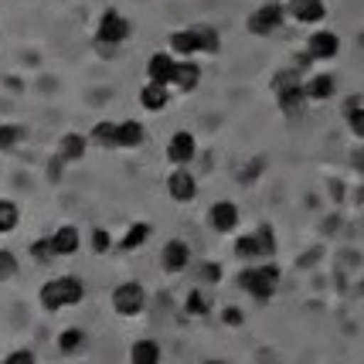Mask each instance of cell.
Listing matches in <instances>:
<instances>
[{"instance_id": "6da1fadb", "label": "cell", "mask_w": 364, "mask_h": 364, "mask_svg": "<svg viewBox=\"0 0 364 364\" xmlns=\"http://www.w3.org/2000/svg\"><path fill=\"white\" fill-rule=\"evenodd\" d=\"M82 300H85V283H82L79 276H51L38 289V303H41V310H48V314L79 306Z\"/></svg>"}, {"instance_id": "7a4b0ae2", "label": "cell", "mask_w": 364, "mask_h": 364, "mask_svg": "<svg viewBox=\"0 0 364 364\" xmlns=\"http://www.w3.org/2000/svg\"><path fill=\"white\" fill-rule=\"evenodd\" d=\"M238 286L255 296V300H269L279 286V266L276 262H262V266H245L242 276H238Z\"/></svg>"}, {"instance_id": "3957f363", "label": "cell", "mask_w": 364, "mask_h": 364, "mask_svg": "<svg viewBox=\"0 0 364 364\" xmlns=\"http://www.w3.org/2000/svg\"><path fill=\"white\" fill-rule=\"evenodd\" d=\"M109 303H112V310H116V317L133 320L146 310V289L136 279H127V283H119L109 293Z\"/></svg>"}, {"instance_id": "277c9868", "label": "cell", "mask_w": 364, "mask_h": 364, "mask_svg": "<svg viewBox=\"0 0 364 364\" xmlns=\"http://www.w3.org/2000/svg\"><path fill=\"white\" fill-rule=\"evenodd\" d=\"M272 85H276V95H279V109H283L286 116L303 112V106H306V92H303V82H300V75H296L293 68L279 72Z\"/></svg>"}, {"instance_id": "5b68a950", "label": "cell", "mask_w": 364, "mask_h": 364, "mask_svg": "<svg viewBox=\"0 0 364 364\" xmlns=\"http://www.w3.org/2000/svg\"><path fill=\"white\" fill-rule=\"evenodd\" d=\"M129 38V21L119 11H102L99 14V24H95V41L99 45H112V48H119L123 41Z\"/></svg>"}, {"instance_id": "8992f818", "label": "cell", "mask_w": 364, "mask_h": 364, "mask_svg": "<svg viewBox=\"0 0 364 364\" xmlns=\"http://www.w3.org/2000/svg\"><path fill=\"white\" fill-rule=\"evenodd\" d=\"M283 21H286V7L283 4H276V0H269V4H262L259 11L249 14V31H252L255 38H266V34L279 31Z\"/></svg>"}, {"instance_id": "52a82bcc", "label": "cell", "mask_w": 364, "mask_h": 364, "mask_svg": "<svg viewBox=\"0 0 364 364\" xmlns=\"http://www.w3.org/2000/svg\"><path fill=\"white\" fill-rule=\"evenodd\" d=\"M167 198L177 201V205H191L198 198V181L191 174L188 167H174L171 177H167Z\"/></svg>"}, {"instance_id": "ba28073f", "label": "cell", "mask_w": 364, "mask_h": 364, "mask_svg": "<svg viewBox=\"0 0 364 364\" xmlns=\"http://www.w3.org/2000/svg\"><path fill=\"white\" fill-rule=\"evenodd\" d=\"M238 222H242V211H238L235 201H215V205L208 208V225H211L218 235L235 232Z\"/></svg>"}, {"instance_id": "9c48e42d", "label": "cell", "mask_w": 364, "mask_h": 364, "mask_svg": "<svg viewBox=\"0 0 364 364\" xmlns=\"http://www.w3.org/2000/svg\"><path fill=\"white\" fill-rule=\"evenodd\" d=\"M160 266H164V272H171V276L184 272L191 266V245L184 238H171V242L160 249Z\"/></svg>"}, {"instance_id": "30bf717a", "label": "cell", "mask_w": 364, "mask_h": 364, "mask_svg": "<svg viewBox=\"0 0 364 364\" xmlns=\"http://www.w3.org/2000/svg\"><path fill=\"white\" fill-rule=\"evenodd\" d=\"M198 154V140L191 136L188 129H177L171 133V140H167V160L174 164V167H188L191 160Z\"/></svg>"}, {"instance_id": "8fae6325", "label": "cell", "mask_w": 364, "mask_h": 364, "mask_svg": "<svg viewBox=\"0 0 364 364\" xmlns=\"http://www.w3.org/2000/svg\"><path fill=\"white\" fill-rule=\"evenodd\" d=\"M306 55H310L314 62H331V58L341 55V38L333 31H314L310 41H306Z\"/></svg>"}, {"instance_id": "7c38bea8", "label": "cell", "mask_w": 364, "mask_h": 364, "mask_svg": "<svg viewBox=\"0 0 364 364\" xmlns=\"http://www.w3.org/2000/svg\"><path fill=\"white\" fill-rule=\"evenodd\" d=\"M286 14L300 24H320L327 17V4L323 0H286Z\"/></svg>"}, {"instance_id": "4fadbf2b", "label": "cell", "mask_w": 364, "mask_h": 364, "mask_svg": "<svg viewBox=\"0 0 364 364\" xmlns=\"http://www.w3.org/2000/svg\"><path fill=\"white\" fill-rule=\"evenodd\" d=\"M48 238H51V245H55V255H58V259H72V255L82 249V232L75 228V225H58Z\"/></svg>"}, {"instance_id": "5bb4252c", "label": "cell", "mask_w": 364, "mask_h": 364, "mask_svg": "<svg viewBox=\"0 0 364 364\" xmlns=\"http://www.w3.org/2000/svg\"><path fill=\"white\" fill-rule=\"evenodd\" d=\"M174 65H177V58L171 51H154L150 62H146V82L171 85V79H174Z\"/></svg>"}, {"instance_id": "9a60e30c", "label": "cell", "mask_w": 364, "mask_h": 364, "mask_svg": "<svg viewBox=\"0 0 364 364\" xmlns=\"http://www.w3.org/2000/svg\"><path fill=\"white\" fill-rule=\"evenodd\" d=\"M85 150H89V136H82L75 129H68L58 136V150H55V157H62L65 164H75V160L85 157Z\"/></svg>"}, {"instance_id": "2e32d148", "label": "cell", "mask_w": 364, "mask_h": 364, "mask_svg": "<svg viewBox=\"0 0 364 364\" xmlns=\"http://www.w3.org/2000/svg\"><path fill=\"white\" fill-rule=\"evenodd\" d=\"M171 55H174V58L201 55V38H198V28H181V31L171 34Z\"/></svg>"}, {"instance_id": "e0dca14e", "label": "cell", "mask_w": 364, "mask_h": 364, "mask_svg": "<svg viewBox=\"0 0 364 364\" xmlns=\"http://www.w3.org/2000/svg\"><path fill=\"white\" fill-rule=\"evenodd\" d=\"M198 82H201V65L191 62V58H177L171 85H177L181 92H194V89H198Z\"/></svg>"}, {"instance_id": "ac0fdd59", "label": "cell", "mask_w": 364, "mask_h": 364, "mask_svg": "<svg viewBox=\"0 0 364 364\" xmlns=\"http://www.w3.org/2000/svg\"><path fill=\"white\" fill-rule=\"evenodd\" d=\"M146 143V127L136 119H123L116 129V150H136Z\"/></svg>"}, {"instance_id": "d6986e66", "label": "cell", "mask_w": 364, "mask_h": 364, "mask_svg": "<svg viewBox=\"0 0 364 364\" xmlns=\"http://www.w3.org/2000/svg\"><path fill=\"white\" fill-rule=\"evenodd\" d=\"M171 102V85H160V82H146L140 89V106L146 112H164Z\"/></svg>"}, {"instance_id": "ffe728a7", "label": "cell", "mask_w": 364, "mask_h": 364, "mask_svg": "<svg viewBox=\"0 0 364 364\" xmlns=\"http://www.w3.org/2000/svg\"><path fill=\"white\" fill-rule=\"evenodd\" d=\"M160 361H164V348H160L154 337L133 341V348H129V364H160Z\"/></svg>"}, {"instance_id": "44dd1931", "label": "cell", "mask_w": 364, "mask_h": 364, "mask_svg": "<svg viewBox=\"0 0 364 364\" xmlns=\"http://www.w3.org/2000/svg\"><path fill=\"white\" fill-rule=\"evenodd\" d=\"M55 344H58V354H65V358H75V354H82V350H85L89 337H85V331H82V327H65V331L55 337Z\"/></svg>"}, {"instance_id": "7402d4cb", "label": "cell", "mask_w": 364, "mask_h": 364, "mask_svg": "<svg viewBox=\"0 0 364 364\" xmlns=\"http://www.w3.org/2000/svg\"><path fill=\"white\" fill-rule=\"evenodd\" d=\"M303 92H306V102H327L337 92V82L331 75H314V79L303 82Z\"/></svg>"}, {"instance_id": "603a6c76", "label": "cell", "mask_w": 364, "mask_h": 364, "mask_svg": "<svg viewBox=\"0 0 364 364\" xmlns=\"http://www.w3.org/2000/svg\"><path fill=\"white\" fill-rule=\"evenodd\" d=\"M116 129H119V123H112V119H99L85 136H89V143L92 146H102V150H116Z\"/></svg>"}, {"instance_id": "cb8c5ba5", "label": "cell", "mask_w": 364, "mask_h": 364, "mask_svg": "<svg viewBox=\"0 0 364 364\" xmlns=\"http://www.w3.org/2000/svg\"><path fill=\"white\" fill-rule=\"evenodd\" d=\"M17 225H21V205L11 198H0V238L14 235Z\"/></svg>"}, {"instance_id": "d4e9b609", "label": "cell", "mask_w": 364, "mask_h": 364, "mask_svg": "<svg viewBox=\"0 0 364 364\" xmlns=\"http://www.w3.org/2000/svg\"><path fill=\"white\" fill-rule=\"evenodd\" d=\"M150 232H154V228H150L146 222L129 225L127 235L119 238V249H123V252H136V249H143V245H146V238H150Z\"/></svg>"}, {"instance_id": "484cf974", "label": "cell", "mask_w": 364, "mask_h": 364, "mask_svg": "<svg viewBox=\"0 0 364 364\" xmlns=\"http://www.w3.org/2000/svg\"><path fill=\"white\" fill-rule=\"evenodd\" d=\"M24 136H28V129L21 127V123H0V154L17 150L24 143Z\"/></svg>"}, {"instance_id": "4316f807", "label": "cell", "mask_w": 364, "mask_h": 364, "mask_svg": "<svg viewBox=\"0 0 364 364\" xmlns=\"http://www.w3.org/2000/svg\"><path fill=\"white\" fill-rule=\"evenodd\" d=\"M28 252H31V259L38 262V266H51L58 255H55V245H51V238H34L31 245H28Z\"/></svg>"}, {"instance_id": "83f0119b", "label": "cell", "mask_w": 364, "mask_h": 364, "mask_svg": "<svg viewBox=\"0 0 364 364\" xmlns=\"http://www.w3.org/2000/svg\"><path fill=\"white\" fill-rule=\"evenodd\" d=\"M252 235H255V245H259V255L272 259L276 255V232H272V225H259Z\"/></svg>"}, {"instance_id": "f1b7e54d", "label": "cell", "mask_w": 364, "mask_h": 364, "mask_svg": "<svg viewBox=\"0 0 364 364\" xmlns=\"http://www.w3.org/2000/svg\"><path fill=\"white\" fill-rule=\"evenodd\" d=\"M184 314H191V317H208V314H211V300H208L201 289H191L188 300H184Z\"/></svg>"}, {"instance_id": "f546056e", "label": "cell", "mask_w": 364, "mask_h": 364, "mask_svg": "<svg viewBox=\"0 0 364 364\" xmlns=\"http://www.w3.org/2000/svg\"><path fill=\"white\" fill-rule=\"evenodd\" d=\"M198 28V38H201V55H218L222 51V34L208 24H194Z\"/></svg>"}, {"instance_id": "4dcf8cb0", "label": "cell", "mask_w": 364, "mask_h": 364, "mask_svg": "<svg viewBox=\"0 0 364 364\" xmlns=\"http://www.w3.org/2000/svg\"><path fill=\"white\" fill-rule=\"evenodd\" d=\"M17 272H21V262L11 249H0V283H11Z\"/></svg>"}, {"instance_id": "1f68e13d", "label": "cell", "mask_w": 364, "mask_h": 364, "mask_svg": "<svg viewBox=\"0 0 364 364\" xmlns=\"http://www.w3.org/2000/svg\"><path fill=\"white\" fill-rule=\"evenodd\" d=\"M235 255L242 262H255V259H262L259 255V245H255V235H242L235 242Z\"/></svg>"}, {"instance_id": "d6a6232c", "label": "cell", "mask_w": 364, "mask_h": 364, "mask_svg": "<svg viewBox=\"0 0 364 364\" xmlns=\"http://www.w3.org/2000/svg\"><path fill=\"white\" fill-rule=\"evenodd\" d=\"M89 245H92L95 255H106L112 249V235L106 228H92V235H89Z\"/></svg>"}, {"instance_id": "836d02e7", "label": "cell", "mask_w": 364, "mask_h": 364, "mask_svg": "<svg viewBox=\"0 0 364 364\" xmlns=\"http://www.w3.org/2000/svg\"><path fill=\"white\" fill-rule=\"evenodd\" d=\"M0 364H38V358H34L31 348H14Z\"/></svg>"}, {"instance_id": "e575fe53", "label": "cell", "mask_w": 364, "mask_h": 364, "mask_svg": "<svg viewBox=\"0 0 364 364\" xmlns=\"http://www.w3.org/2000/svg\"><path fill=\"white\" fill-rule=\"evenodd\" d=\"M348 127H350V133H354L358 140H364V106H358V109L348 112Z\"/></svg>"}, {"instance_id": "d590c367", "label": "cell", "mask_w": 364, "mask_h": 364, "mask_svg": "<svg viewBox=\"0 0 364 364\" xmlns=\"http://www.w3.org/2000/svg\"><path fill=\"white\" fill-rule=\"evenodd\" d=\"M201 279L205 283H222V266L218 262H205L201 266Z\"/></svg>"}, {"instance_id": "8d00e7d4", "label": "cell", "mask_w": 364, "mask_h": 364, "mask_svg": "<svg viewBox=\"0 0 364 364\" xmlns=\"http://www.w3.org/2000/svg\"><path fill=\"white\" fill-rule=\"evenodd\" d=\"M222 320H225V327H242L245 314H242V310H235V306H228V310L222 314Z\"/></svg>"}, {"instance_id": "74e56055", "label": "cell", "mask_w": 364, "mask_h": 364, "mask_svg": "<svg viewBox=\"0 0 364 364\" xmlns=\"http://www.w3.org/2000/svg\"><path fill=\"white\" fill-rule=\"evenodd\" d=\"M205 364H225V361H205Z\"/></svg>"}]
</instances>
